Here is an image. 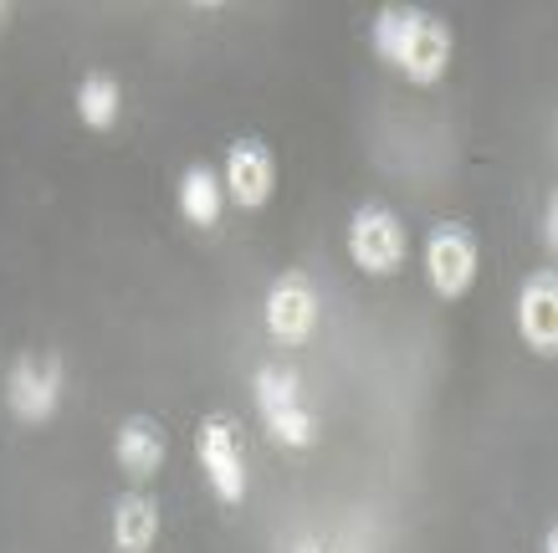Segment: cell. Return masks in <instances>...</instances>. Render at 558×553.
<instances>
[{
    "instance_id": "6da1fadb",
    "label": "cell",
    "mask_w": 558,
    "mask_h": 553,
    "mask_svg": "<svg viewBox=\"0 0 558 553\" xmlns=\"http://www.w3.org/2000/svg\"><path fill=\"white\" fill-rule=\"evenodd\" d=\"M374 51L415 87H436L451 68V32L421 5H385L374 16Z\"/></svg>"
},
{
    "instance_id": "7a4b0ae2",
    "label": "cell",
    "mask_w": 558,
    "mask_h": 553,
    "mask_svg": "<svg viewBox=\"0 0 558 553\" xmlns=\"http://www.w3.org/2000/svg\"><path fill=\"white\" fill-rule=\"evenodd\" d=\"M195 456H201V471L210 492H216L226 507L246 503V431H241L236 416H205L195 425Z\"/></svg>"
},
{
    "instance_id": "3957f363",
    "label": "cell",
    "mask_w": 558,
    "mask_h": 553,
    "mask_svg": "<svg viewBox=\"0 0 558 553\" xmlns=\"http://www.w3.org/2000/svg\"><path fill=\"white\" fill-rule=\"evenodd\" d=\"M349 256H354V267L369 272V277L405 272V256H410L405 220L395 216L385 201H364L354 216H349Z\"/></svg>"
},
{
    "instance_id": "277c9868",
    "label": "cell",
    "mask_w": 558,
    "mask_h": 553,
    "mask_svg": "<svg viewBox=\"0 0 558 553\" xmlns=\"http://www.w3.org/2000/svg\"><path fill=\"white\" fill-rule=\"evenodd\" d=\"M425 277L440 302H457L472 292L476 282V236L461 220H440L436 231L425 236Z\"/></svg>"
},
{
    "instance_id": "5b68a950",
    "label": "cell",
    "mask_w": 558,
    "mask_h": 553,
    "mask_svg": "<svg viewBox=\"0 0 558 553\" xmlns=\"http://www.w3.org/2000/svg\"><path fill=\"white\" fill-rule=\"evenodd\" d=\"M62 395V359L57 353H21L5 380V405L21 425H47Z\"/></svg>"
},
{
    "instance_id": "8992f818",
    "label": "cell",
    "mask_w": 558,
    "mask_h": 553,
    "mask_svg": "<svg viewBox=\"0 0 558 553\" xmlns=\"http://www.w3.org/2000/svg\"><path fill=\"white\" fill-rule=\"evenodd\" d=\"M256 410L267 420V431L282 446H313V416L298 405V374L282 364H267L256 374Z\"/></svg>"
},
{
    "instance_id": "52a82bcc",
    "label": "cell",
    "mask_w": 558,
    "mask_h": 553,
    "mask_svg": "<svg viewBox=\"0 0 558 553\" xmlns=\"http://www.w3.org/2000/svg\"><path fill=\"white\" fill-rule=\"evenodd\" d=\"M313 328H318V292H313L303 272H282L267 287V334L282 349H303Z\"/></svg>"
},
{
    "instance_id": "ba28073f",
    "label": "cell",
    "mask_w": 558,
    "mask_h": 553,
    "mask_svg": "<svg viewBox=\"0 0 558 553\" xmlns=\"http://www.w3.org/2000/svg\"><path fill=\"white\" fill-rule=\"evenodd\" d=\"M518 334L538 359L558 353V277L538 267L518 292Z\"/></svg>"
},
{
    "instance_id": "9c48e42d",
    "label": "cell",
    "mask_w": 558,
    "mask_h": 553,
    "mask_svg": "<svg viewBox=\"0 0 558 553\" xmlns=\"http://www.w3.org/2000/svg\"><path fill=\"white\" fill-rule=\"evenodd\" d=\"M226 190L246 211H262L271 201V190H277V159H271V149L262 139H236L226 149Z\"/></svg>"
},
{
    "instance_id": "30bf717a",
    "label": "cell",
    "mask_w": 558,
    "mask_h": 553,
    "mask_svg": "<svg viewBox=\"0 0 558 553\" xmlns=\"http://www.w3.org/2000/svg\"><path fill=\"white\" fill-rule=\"evenodd\" d=\"M113 456H119V471L129 482H154L165 456H170V441H165V425L154 416H129L119 425V441H113Z\"/></svg>"
},
{
    "instance_id": "8fae6325",
    "label": "cell",
    "mask_w": 558,
    "mask_h": 553,
    "mask_svg": "<svg viewBox=\"0 0 558 553\" xmlns=\"http://www.w3.org/2000/svg\"><path fill=\"white\" fill-rule=\"evenodd\" d=\"M159 538V503L149 492H123L113 503V553H149Z\"/></svg>"
},
{
    "instance_id": "7c38bea8",
    "label": "cell",
    "mask_w": 558,
    "mask_h": 553,
    "mask_svg": "<svg viewBox=\"0 0 558 553\" xmlns=\"http://www.w3.org/2000/svg\"><path fill=\"white\" fill-rule=\"evenodd\" d=\"M180 211H185L190 226H216L220 211H226V190H220L216 180V169L210 165H190L185 169V180H180Z\"/></svg>"
},
{
    "instance_id": "4fadbf2b",
    "label": "cell",
    "mask_w": 558,
    "mask_h": 553,
    "mask_svg": "<svg viewBox=\"0 0 558 553\" xmlns=\"http://www.w3.org/2000/svg\"><path fill=\"white\" fill-rule=\"evenodd\" d=\"M123 113V87L119 77H108V72H87L83 83H77V118H83L87 129H98L108 134Z\"/></svg>"
},
{
    "instance_id": "5bb4252c",
    "label": "cell",
    "mask_w": 558,
    "mask_h": 553,
    "mask_svg": "<svg viewBox=\"0 0 558 553\" xmlns=\"http://www.w3.org/2000/svg\"><path fill=\"white\" fill-rule=\"evenodd\" d=\"M554 220H558V211H554V201H548V216H543V247L554 252L558 247V231H554Z\"/></svg>"
},
{
    "instance_id": "9a60e30c",
    "label": "cell",
    "mask_w": 558,
    "mask_h": 553,
    "mask_svg": "<svg viewBox=\"0 0 558 553\" xmlns=\"http://www.w3.org/2000/svg\"><path fill=\"white\" fill-rule=\"evenodd\" d=\"M543 553H558V528H548V533H543Z\"/></svg>"
},
{
    "instance_id": "2e32d148",
    "label": "cell",
    "mask_w": 558,
    "mask_h": 553,
    "mask_svg": "<svg viewBox=\"0 0 558 553\" xmlns=\"http://www.w3.org/2000/svg\"><path fill=\"white\" fill-rule=\"evenodd\" d=\"M298 553H333V549H323V543H303Z\"/></svg>"
},
{
    "instance_id": "e0dca14e",
    "label": "cell",
    "mask_w": 558,
    "mask_h": 553,
    "mask_svg": "<svg viewBox=\"0 0 558 553\" xmlns=\"http://www.w3.org/2000/svg\"><path fill=\"white\" fill-rule=\"evenodd\" d=\"M5 16H11V5H0V21H5Z\"/></svg>"
}]
</instances>
